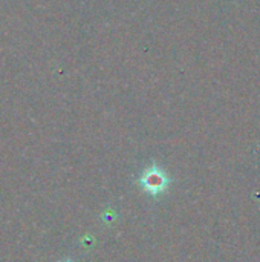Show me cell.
I'll return each instance as SVG.
<instances>
[{"label": "cell", "instance_id": "obj_1", "mask_svg": "<svg viewBox=\"0 0 260 262\" xmlns=\"http://www.w3.org/2000/svg\"><path fill=\"white\" fill-rule=\"evenodd\" d=\"M170 183H172L170 178L167 177L164 169H161L159 166L147 167L139 177V186L144 189V192H147L152 196L162 195L170 186Z\"/></svg>", "mask_w": 260, "mask_h": 262}, {"label": "cell", "instance_id": "obj_2", "mask_svg": "<svg viewBox=\"0 0 260 262\" xmlns=\"http://www.w3.org/2000/svg\"><path fill=\"white\" fill-rule=\"evenodd\" d=\"M103 218H104V220H106V221L109 223V221H112V220H115V215H104Z\"/></svg>", "mask_w": 260, "mask_h": 262}, {"label": "cell", "instance_id": "obj_3", "mask_svg": "<svg viewBox=\"0 0 260 262\" xmlns=\"http://www.w3.org/2000/svg\"><path fill=\"white\" fill-rule=\"evenodd\" d=\"M67 262H69V261H67Z\"/></svg>", "mask_w": 260, "mask_h": 262}]
</instances>
